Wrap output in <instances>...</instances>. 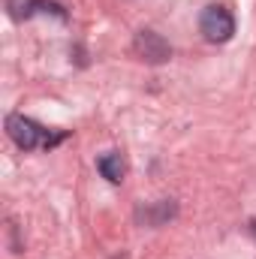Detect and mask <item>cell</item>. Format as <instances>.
<instances>
[{
  "instance_id": "1",
  "label": "cell",
  "mask_w": 256,
  "mask_h": 259,
  "mask_svg": "<svg viewBox=\"0 0 256 259\" xmlns=\"http://www.w3.org/2000/svg\"><path fill=\"white\" fill-rule=\"evenodd\" d=\"M6 133L9 139L21 148V151H33V148H55L58 142H64V133H52V130L39 127L36 121L24 118V115H9L6 118Z\"/></svg>"
},
{
  "instance_id": "2",
  "label": "cell",
  "mask_w": 256,
  "mask_h": 259,
  "mask_svg": "<svg viewBox=\"0 0 256 259\" xmlns=\"http://www.w3.org/2000/svg\"><path fill=\"white\" fill-rule=\"evenodd\" d=\"M199 30H202V36L208 42H229L232 33H235V18H232V12L226 6L211 3L199 15Z\"/></svg>"
},
{
  "instance_id": "3",
  "label": "cell",
  "mask_w": 256,
  "mask_h": 259,
  "mask_svg": "<svg viewBox=\"0 0 256 259\" xmlns=\"http://www.w3.org/2000/svg\"><path fill=\"white\" fill-rule=\"evenodd\" d=\"M133 52H136L145 64H166V61L172 58L169 42H166L160 33H154V30H139L136 39H133Z\"/></svg>"
},
{
  "instance_id": "4",
  "label": "cell",
  "mask_w": 256,
  "mask_h": 259,
  "mask_svg": "<svg viewBox=\"0 0 256 259\" xmlns=\"http://www.w3.org/2000/svg\"><path fill=\"white\" fill-rule=\"evenodd\" d=\"M6 6H9V15L15 21L30 18L33 12H55L58 18H66V12L58 3H52V0H6Z\"/></svg>"
},
{
  "instance_id": "5",
  "label": "cell",
  "mask_w": 256,
  "mask_h": 259,
  "mask_svg": "<svg viewBox=\"0 0 256 259\" xmlns=\"http://www.w3.org/2000/svg\"><path fill=\"white\" fill-rule=\"evenodd\" d=\"M97 169L103 172V178L106 181H112V184H121L124 181V160H121V154H103L100 160H97Z\"/></svg>"
},
{
  "instance_id": "6",
  "label": "cell",
  "mask_w": 256,
  "mask_h": 259,
  "mask_svg": "<svg viewBox=\"0 0 256 259\" xmlns=\"http://www.w3.org/2000/svg\"><path fill=\"white\" fill-rule=\"evenodd\" d=\"M253 235H256V223H253Z\"/></svg>"
}]
</instances>
